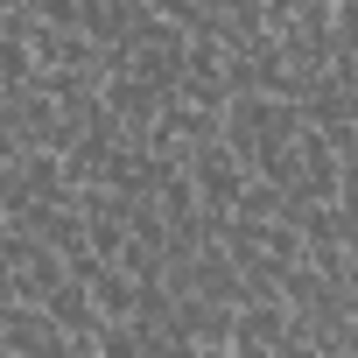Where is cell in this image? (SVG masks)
<instances>
[{"instance_id": "1", "label": "cell", "mask_w": 358, "mask_h": 358, "mask_svg": "<svg viewBox=\"0 0 358 358\" xmlns=\"http://www.w3.org/2000/svg\"><path fill=\"white\" fill-rule=\"evenodd\" d=\"M246 330H253L260 344H274V337H281V309H253V316H246Z\"/></svg>"}]
</instances>
